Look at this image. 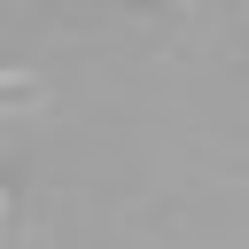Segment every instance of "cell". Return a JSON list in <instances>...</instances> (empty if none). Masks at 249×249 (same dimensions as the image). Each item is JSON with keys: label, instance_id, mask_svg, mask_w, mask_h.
Returning <instances> with one entry per match:
<instances>
[{"label": "cell", "instance_id": "obj_1", "mask_svg": "<svg viewBox=\"0 0 249 249\" xmlns=\"http://www.w3.org/2000/svg\"><path fill=\"white\" fill-rule=\"evenodd\" d=\"M23 86H31V78H16V70H0V109H8V101H16Z\"/></svg>", "mask_w": 249, "mask_h": 249}]
</instances>
